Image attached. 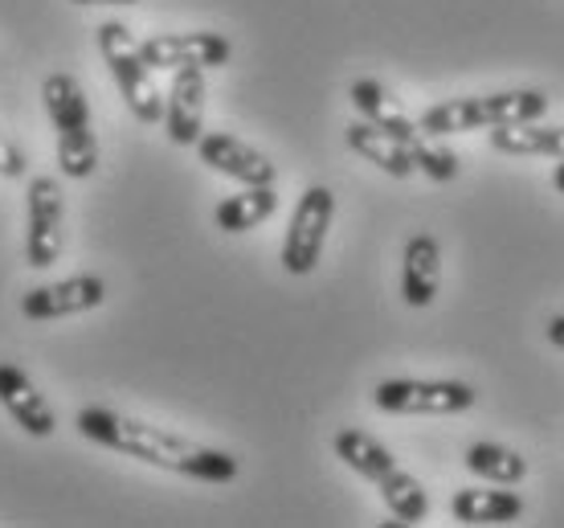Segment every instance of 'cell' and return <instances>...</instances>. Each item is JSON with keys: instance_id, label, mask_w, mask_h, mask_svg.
<instances>
[{"instance_id": "1", "label": "cell", "mask_w": 564, "mask_h": 528, "mask_svg": "<svg viewBox=\"0 0 564 528\" xmlns=\"http://www.w3.org/2000/svg\"><path fill=\"white\" fill-rule=\"evenodd\" d=\"M74 427L83 439L107 446L115 455L140 459L148 467H160V472H176L188 475V479H200V484H229L238 479V455H229L221 446H205L193 443L184 434H172V430H160L152 422H140V418H128L119 410H107V406H83Z\"/></svg>"}, {"instance_id": "2", "label": "cell", "mask_w": 564, "mask_h": 528, "mask_svg": "<svg viewBox=\"0 0 564 528\" xmlns=\"http://www.w3.org/2000/svg\"><path fill=\"white\" fill-rule=\"evenodd\" d=\"M332 451H336L356 475H365L368 484H377L381 500L389 504V513H393V525H422L425 513H430V496H425V487L389 455V446L377 443L365 430H339Z\"/></svg>"}, {"instance_id": "3", "label": "cell", "mask_w": 564, "mask_h": 528, "mask_svg": "<svg viewBox=\"0 0 564 528\" xmlns=\"http://www.w3.org/2000/svg\"><path fill=\"white\" fill-rule=\"evenodd\" d=\"M45 115L57 131V169L70 181H86L99 169V140L90 128V103L74 74H45L42 83Z\"/></svg>"}, {"instance_id": "4", "label": "cell", "mask_w": 564, "mask_h": 528, "mask_svg": "<svg viewBox=\"0 0 564 528\" xmlns=\"http://www.w3.org/2000/svg\"><path fill=\"white\" fill-rule=\"evenodd\" d=\"M549 115L544 90H495V95H463V99L434 103L422 111V123L430 136H458V131H491L508 123H528Z\"/></svg>"}, {"instance_id": "5", "label": "cell", "mask_w": 564, "mask_h": 528, "mask_svg": "<svg viewBox=\"0 0 564 528\" xmlns=\"http://www.w3.org/2000/svg\"><path fill=\"white\" fill-rule=\"evenodd\" d=\"M95 42H99V54L107 62V71H111L123 103H128V111L148 128L164 123V95H160V86L152 78V66L143 62L140 42L131 37V29L123 21H102Z\"/></svg>"}, {"instance_id": "6", "label": "cell", "mask_w": 564, "mask_h": 528, "mask_svg": "<svg viewBox=\"0 0 564 528\" xmlns=\"http://www.w3.org/2000/svg\"><path fill=\"white\" fill-rule=\"evenodd\" d=\"M332 217H336V193L327 185H311L307 193L299 197L295 214H291V226H286V238H282V271L311 274L319 267Z\"/></svg>"}, {"instance_id": "7", "label": "cell", "mask_w": 564, "mask_h": 528, "mask_svg": "<svg viewBox=\"0 0 564 528\" xmlns=\"http://www.w3.org/2000/svg\"><path fill=\"white\" fill-rule=\"evenodd\" d=\"M475 386L442 377V381H422V377H389L372 389V401L384 414H463L475 406Z\"/></svg>"}, {"instance_id": "8", "label": "cell", "mask_w": 564, "mask_h": 528, "mask_svg": "<svg viewBox=\"0 0 564 528\" xmlns=\"http://www.w3.org/2000/svg\"><path fill=\"white\" fill-rule=\"evenodd\" d=\"M62 226H66V197L57 176H33L25 214V262L33 271H45L62 258Z\"/></svg>"}, {"instance_id": "9", "label": "cell", "mask_w": 564, "mask_h": 528, "mask_svg": "<svg viewBox=\"0 0 564 528\" xmlns=\"http://www.w3.org/2000/svg\"><path fill=\"white\" fill-rule=\"evenodd\" d=\"M140 54L152 71H184V66H197V71H217L234 57L226 33H213V29H184V33H155L148 42H140Z\"/></svg>"}, {"instance_id": "10", "label": "cell", "mask_w": 564, "mask_h": 528, "mask_svg": "<svg viewBox=\"0 0 564 528\" xmlns=\"http://www.w3.org/2000/svg\"><path fill=\"white\" fill-rule=\"evenodd\" d=\"M197 157L205 169L221 172L238 185H274L279 181L274 160L250 148L246 140H238V136H229V131H205L197 140Z\"/></svg>"}, {"instance_id": "11", "label": "cell", "mask_w": 564, "mask_h": 528, "mask_svg": "<svg viewBox=\"0 0 564 528\" xmlns=\"http://www.w3.org/2000/svg\"><path fill=\"white\" fill-rule=\"evenodd\" d=\"M102 300H107V283L99 274H70L62 283L33 287L21 300V315L29 324H50V320H62V315L95 312Z\"/></svg>"}, {"instance_id": "12", "label": "cell", "mask_w": 564, "mask_h": 528, "mask_svg": "<svg viewBox=\"0 0 564 528\" xmlns=\"http://www.w3.org/2000/svg\"><path fill=\"white\" fill-rule=\"evenodd\" d=\"M205 71L184 66L172 71V86L164 95V131L176 148H197L205 136Z\"/></svg>"}, {"instance_id": "13", "label": "cell", "mask_w": 564, "mask_h": 528, "mask_svg": "<svg viewBox=\"0 0 564 528\" xmlns=\"http://www.w3.org/2000/svg\"><path fill=\"white\" fill-rule=\"evenodd\" d=\"M0 406L9 410V418L25 430L29 439H50L57 430L54 406L45 401L42 389L33 386V377L17 365H0Z\"/></svg>"}, {"instance_id": "14", "label": "cell", "mask_w": 564, "mask_h": 528, "mask_svg": "<svg viewBox=\"0 0 564 528\" xmlns=\"http://www.w3.org/2000/svg\"><path fill=\"white\" fill-rule=\"evenodd\" d=\"M348 99H352V107L360 111V119H368L372 128L389 131L393 140L405 143V148H410V157H413V148H422L425 136H430L417 119L405 115V107H401V103H397L393 95L377 83V78H356L352 90H348Z\"/></svg>"}, {"instance_id": "15", "label": "cell", "mask_w": 564, "mask_h": 528, "mask_svg": "<svg viewBox=\"0 0 564 528\" xmlns=\"http://www.w3.org/2000/svg\"><path fill=\"white\" fill-rule=\"evenodd\" d=\"M442 287V250L434 234H413L401 255V300L410 308H430Z\"/></svg>"}, {"instance_id": "16", "label": "cell", "mask_w": 564, "mask_h": 528, "mask_svg": "<svg viewBox=\"0 0 564 528\" xmlns=\"http://www.w3.org/2000/svg\"><path fill=\"white\" fill-rule=\"evenodd\" d=\"M344 140H348V148H352L356 157L368 160V164H377V169L389 172V176H397V181H405V176H413V172H417V164H413V157H410V148H405L401 140H393L389 131L372 128L368 119H356V123H348Z\"/></svg>"}, {"instance_id": "17", "label": "cell", "mask_w": 564, "mask_h": 528, "mask_svg": "<svg viewBox=\"0 0 564 528\" xmlns=\"http://www.w3.org/2000/svg\"><path fill=\"white\" fill-rule=\"evenodd\" d=\"M528 504L508 487H466L451 500V516L458 525H511Z\"/></svg>"}, {"instance_id": "18", "label": "cell", "mask_w": 564, "mask_h": 528, "mask_svg": "<svg viewBox=\"0 0 564 528\" xmlns=\"http://www.w3.org/2000/svg\"><path fill=\"white\" fill-rule=\"evenodd\" d=\"M491 148L503 157H552L564 160V123H508V128H491Z\"/></svg>"}, {"instance_id": "19", "label": "cell", "mask_w": 564, "mask_h": 528, "mask_svg": "<svg viewBox=\"0 0 564 528\" xmlns=\"http://www.w3.org/2000/svg\"><path fill=\"white\" fill-rule=\"evenodd\" d=\"M274 209H279L274 185H246L241 193L226 197L213 209V222L226 229V234H246V229L262 226L267 217H274Z\"/></svg>"}, {"instance_id": "20", "label": "cell", "mask_w": 564, "mask_h": 528, "mask_svg": "<svg viewBox=\"0 0 564 528\" xmlns=\"http://www.w3.org/2000/svg\"><path fill=\"white\" fill-rule=\"evenodd\" d=\"M463 463L470 475H479V479L499 484V487H516L528 479V459L503 443H470Z\"/></svg>"}, {"instance_id": "21", "label": "cell", "mask_w": 564, "mask_h": 528, "mask_svg": "<svg viewBox=\"0 0 564 528\" xmlns=\"http://www.w3.org/2000/svg\"><path fill=\"white\" fill-rule=\"evenodd\" d=\"M0 176H4V181L25 176V152H21L13 140H4V136H0Z\"/></svg>"}, {"instance_id": "22", "label": "cell", "mask_w": 564, "mask_h": 528, "mask_svg": "<svg viewBox=\"0 0 564 528\" xmlns=\"http://www.w3.org/2000/svg\"><path fill=\"white\" fill-rule=\"evenodd\" d=\"M549 341L556 344V348H564V312L549 320Z\"/></svg>"}, {"instance_id": "23", "label": "cell", "mask_w": 564, "mask_h": 528, "mask_svg": "<svg viewBox=\"0 0 564 528\" xmlns=\"http://www.w3.org/2000/svg\"><path fill=\"white\" fill-rule=\"evenodd\" d=\"M552 188H556V193H564V160L556 164V172H552Z\"/></svg>"}, {"instance_id": "24", "label": "cell", "mask_w": 564, "mask_h": 528, "mask_svg": "<svg viewBox=\"0 0 564 528\" xmlns=\"http://www.w3.org/2000/svg\"><path fill=\"white\" fill-rule=\"evenodd\" d=\"M74 4H135V0H74Z\"/></svg>"}]
</instances>
